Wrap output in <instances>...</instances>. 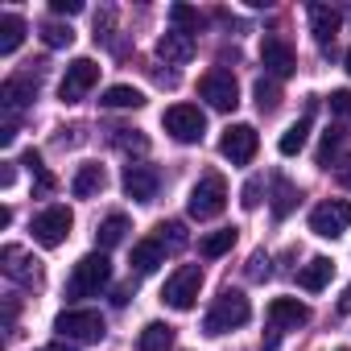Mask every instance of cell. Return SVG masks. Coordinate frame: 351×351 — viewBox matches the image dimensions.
<instances>
[{
  "mask_svg": "<svg viewBox=\"0 0 351 351\" xmlns=\"http://www.w3.org/2000/svg\"><path fill=\"white\" fill-rule=\"evenodd\" d=\"M108 281H112V261L104 252H87V256H79V265L66 277V298H91Z\"/></svg>",
  "mask_w": 351,
  "mask_h": 351,
  "instance_id": "cell-1",
  "label": "cell"
},
{
  "mask_svg": "<svg viewBox=\"0 0 351 351\" xmlns=\"http://www.w3.org/2000/svg\"><path fill=\"white\" fill-rule=\"evenodd\" d=\"M252 318V306H248V298L240 293V289H223L219 298H215V306L207 310V318H203V330L207 335H228L232 326H244Z\"/></svg>",
  "mask_w": 351,
  "mask_h": 351,
  "instance_id": "cell-2",
  "label": "cell"
},
{
  "mask_svg": "<svg viewBox=\"0 0 351 351\" xmlns=\"http://www.w3.org/2000/svg\"><path fill=\"white\" fill-rule=\"evenodd\" d=\"M223 207H228L223 173H203V178L195 182V191H191V199H186V211L195 219H215V215H223Z\"/></svg>",
  "mask_w": 351,
  "mask_h": 351,
  "instance_id": "cell-3",
  "label": "cell"
},
{
  "mask_svg": "<svg viewBox=\"0 0 351 351\" xmlns=\"http://www.w3.org/2000/svg\"><path fill=\"white\" fill-rule=\"evenodd\" d=\"M161 124H165V132L178 141V145H199L203 132H207V116L195 104H173V108H165Z\"/></svg>",
  "mask_w": 351,
  "mask_h": 351,
  "instance_id": "cell-4",
  "label": "cell"
},
{
  "mask_svg": "<svg viewBox=\"0 0 351 351\" xmlns=\"http://www.w3.org/2000/svg\"><path fill=\"white\" fill-rule=\"evenodd\" d=\"M199 289H203V269L199 265H182V269H173L165 289H161V302L173 306V310H191L199 302Z\"/></svg>",
  "mask_w": 351,
  "mask_h": 351,
  "instance_id": "cell-5",
  "label": "cell"
},
{
  "mask_svg": "<svg viewBox=\"0 0 351 351\" xmlns=\"http://www.w3.org/2000/svg\"><path fill=\"white\" fill-rule=\"evenodd\" d=\"M54 330L75 343H95V339H104V318H99V310H62L54 318Z\"/></svg>",
  "mask_w": 351,
  "mask_h": 351,
  "instance_id": "cell-6",
  "label": "cell"
},
{
  "mask_svg": "<svg viewBox=\"0 0 351 351\" xmlns=\"http://www.w3.org/2000/svg\"><path fill=\"white\" fill-rule=\"evenodd\" d=\"M347 228H351V203H343V199H326L310 211V232L322 236V240H335Z\"/></svg>",
  "mask_w": 351,
  "mask_h": 351,
  "instance_id": "cell-7",
  "label": "cell"
},
{
  "mask_svg": "<svg viewBox=\"0 0 351 351\" xmlns=\"http://www.w3.org/2000/svg\"><path fill=\"white\" fill-rule=\"evenodd\" d=\"M95 83H99V62L95 58H75L66 66L62 83H58V95H62V104H79Z\"/></svg>",
  "mask_w": 351,
  "mask_h": 351,
  "instance_id": "cell-8",
  "label": "cell"
},
{
  "mask_svg": "<svg viewBox=\"0 0 351 351\" xmlns=\"http://www.w3.org/2000/svg\"><path fill=\"white\" fill-rule=\"evenodd\" d=\"M199 95H203L215 112H232V108L240 104V87H236L232 71H207V75L199 79Z\"/></svg>",
  "mask_w": 351,
  "mask_h": 351,
  "instance_id": "cell-9",
  "label": "cell"
},
{
  "mask_svg": "<svg viewBox=\"0 0 351 351\" xmlns=\"http://www.w3.org/2000/svg\"><path fill=\"white\" fill-rule=\"evenodd\" d=\"M71 228H75V215L66 211V207H46L38 219H34V240L42 244V248H58L66 236H71Z\"/></svg>",
  "mask_w": 351,
  "mask_h": 351,
  "instance_id": "cell-10",
  "label": "cell"
},
{
  "mask_svg": "<svg viewBox=\"0 0 351 351\" xmlns=\"http://www.w3.org/2000/svg\"><path fill=\"white\" fill-rule=\"evenodd\" d=\"M120 186H124V195H128V199H136V203H153V199H157V191H161V173H157V165L132 161V165H124Z\"/></svg>",
  "mask_w": 351,
  "mask_h": 351,
  "instance_id": "cell-11",
  "label": "cell"
},
{
  "mask_svg": "<svg viewBox=\"0 0 351 351\" xmlns=\"http://www.w3.org/2000/svg\"><path fill=\"white\" fill-rule=\"evenodd\" d=\"M261 62H265V71H269L273 79H289V75L298 71L293 46H289L285 38H277V34H265V38H261Z\"/></svg>",
  "mask_w": 351,
  "mask_h": 351,
  "instance_id": "cell-12",
  "label": "cell"
},
{
  "mask_svg": "<svg viewBox=\"0 0 351 351\" xmlns=\"http://www.w3.org/2000/svg\"><path fill=\"white\" fill-rule=\"evenodd\" d=\"M256 145H261V136H256L252 124H232V128L219 136V153H223L232 165H248V161L256 157Z\"/></svg>",
  "mask_w": 351,
  "mask_h": 351,
  "instance_id": "cell-13",
  "label": "cell"
},
{
  "mask_svg": "<svg viewBox=\"0 0 351 351\" xmlns=\"http://www.w3.org/2000/svg\"><path fill=\"white\" fill-rule=\"evenodd\" d=\"M0 269H5V277L17 281V285H38V281H42L38 261H34L25 248H17V244H5V248H0Z\"/></svg>",
  "mask_w": 351,
  "mask_h": 351,
  "instance_id": "cell-14",
  "label": "cell"
},
{
  "mask_svg": "<svg viewBox=\"0 0 351 351\" xmlns=\"http://www.w3.org/2000/svg\"><path fill=\"white\" fill-rule=\"evenodd\" d=\"M302 322H310V310L298 298H273L269 302V326L273 330H298Z\"/></svg>",
  "mask_w": 351,
  "mask_h": 351,
  "instance_id": "cell-15",
  "label": "cell"
},
{
  "mask_svg": "<svg viewBox=\"0 0 351 351\" xmlns=\"http://www.w3.org/2000/svg\"><path fill=\"white\" fill-rule=\"evenodd\" d=\"M157 58H165L169 66H186L195 58V38L182 34V29H169L157 38Z\"/></svg>",
  "mask_w": 351,
  "mask_h": 351,
  "instance_id": "cell-16",
  "label": "cell"
},
{
  "mask_svg": "<svg viewBox=\"0 0 351 351\" xmlns=\"http://www.w3.org/2000/svg\"><path fill=\"white\" fill-rule=\"evenodd\" d=\"M310 34L314 42L326 50L335 46V34H339V9L335 5H310Z\"/></svg>",
  "mask_w": 351,
  "mask_h": 351,
  "instance_id": "cell-17",
  "label": "cell"
},
{
  "mask_svg": "<svg viewBox=\"0 0 351 351\" xmlns=\"http://www.w3.org/2000/svg\"><path fill=\"white\" fill-rule=\"evenodd\" d=\"M38 95V83L34 79H5V87H0V104H5L9 116H17L21 108H29Z\"/></svg>",
  "mask_w": 351,
  "mask_h": 351,
  "instance_id": "cell-18",
  "label": "cell"
},
{
  "mask_svg": "<svg viewBox=\"0 0 351 351\" xmlns=\"http://www.w3.org/2000/svg\"><path fill=\"white\" fill-rule=\"evenodd\" d=\"M330 277H335V265H330L326 256H314L310 265H302V269H298V285H302L306 293L326 289V285H330Z\"/></svg>",
  "mask_w": 351,
  "mask_h": 351,
  "instance_id": "cell-19",
  "label": "cell"
},
{
  "mask_svg": "<svg viewBox=\"0 0 351 351\" xmlns=\"http://www.w3.org/2000/svg\"><path fill=\"white\" fill-rule=\"evenodd\" d=\"M99 108H112V112H124V108H145V91L141 87H128V83H116L99 95Z\"/></svg>",
  "mask_w": 351,
  "mask_h": 351,
  "instance_id": "cell-20",
  "label": "cell"
},
{
  "mask_svg": "<svg viewBox=\"0 0 351 351\" xmlns=\"http://www.w3.org/2000/svg\"><path fill=\"white\" fill-rule=\"evenodd\" d=\"M104 169L99 165H79V173H75V178H71V195L75 199H95L99 191H104Z\"/></svg>",
  "mask_w": 351,
  "mask_h": 351,
  "instance_id": "cell-21",
  "label": "cell"
},
{
  "mask_svg": "<svg viewBox=\"0 0 351 351\" xmlns=\"http://www.w3.org/2000/svg\"><path fill=\"white\" fill-rule=\"evenodd\" d=\"M165 261V244L161 240H141L136 248H132V269L145 277V273H157V265Z\"/></svg>",
  "mask_w": 351,
  "mask_h": 351,
  "instance_id": "cell-22",
  "label": "cell"
},
{
  "mask_svg": "<svg viewBox=\"0 0 351 351\" xmlns=\"http://www.w3.org/2000/svg\"><path fill=\"white\" fill-rule=\"evenodd\" d=\"M25 42V21L17 13L0 17V54H17V46Z\"/></svg>",
  "mask_w": 351,
  "mask_h": 351,
  "instance_id": "cell-23",
  "label": "cell"
},
{
  "mask_svg": "<svg viewBox=\"0 0 351 351\" xmlns=\"http://www.w3.org/2000/svg\"><path fill=\"white\" fill-rule=\"evenodd\" d=\"M293 207H298V186L277 173V178H273V219H285Z\"/></svg>",
  "mask_w": 351,
  "mask_h": 351,
  "instance_id": "cell-24",
  "label": "cell"
},
{
  "mask_svg": "<svg viewBox=\"0 0 351 351\" xmlns=\"http://www.w3.org/2000/svg\"><path fill=\"white\" fill-rule=\"evenodd\" d=\"M136 347H141V351H169V347H173V326H165V322H149V326L141 330Z\"/></svg>",
  "mask_w": 351,
  "mask_h": 351,
  "instance_id": "cell-25",
  "label": "cell"
},
{
  "mask_svg": "<svg viewBox=\"0 0 351 351\" xmlns=\"http://www.w3.org/2000/svg\"><path fill=\"white\" fill-rule=\"evenodd\" d=\"M236 228H219V232H211V236H203L199 240V252L207 256V261H215V256H223V252H232V244H236Z\"/></svg>",
  "mask_w": 351,
  "mask_h": 351,
  "instance_id": "cell-26",
  "label": "cell"
},
{
  "mask_svg": "<svg viewBox=\"0 0 351 351\" xmlns=\"http://www.w3.org/2000/svg\"><path fill=\"white\" fill-rule=\"evenodd\" d=\"M124 232H128V219H124V215H108V219L95 228V244L108 252V248H116V244L124 240Z\"/></svg>",
  "mask_w": 351,
  "mask_h": 351,
  "instance_id": "cell-27",
  "label": "cell"
},
{
  "mask_svg": "<svg viewBox=\"0 0 351 351\" xmlns=\"http://www.w3.org/2000/svg\"><path fill=\"white\" fill-rule=\"evenodd\" d=\"M252 99H256V108L269 116V112H277L281 108V87H277V79H256L252 83Z\"/></svg>",
  "mask_w": 351,
  "mask_h": 351,
  "instance_id": "cell-28",
  "label": "cell"
},
{
  "mask_svg": "<svg viewBox=\"0 0 351 351\" xmlns=\"http://www.w3.org/2000/svg\"><path fill=\"white\" fill-rule=\"evenodd\" d=\"M306 136H310V116H302L298 124H289V128L281 132V141H277V149H281L285 157H293V153H302V145H306Z\"/></svg>",
  "mask_w": 351,
  "mask_h": 351,
  "instance_id": "cell-29",
  "label": "cell"
},
{
  "mask_svg": "<svg viewBox=\"0 0 351 351\" xmlns=\"http://www.w3.org/2000/svg\"><path fill=\"white\" fill-rule=\"evenodd\" d=\"M38 34H42V42H46L50 50H66V46L75 42V29H71V25H62V21H42V25H38Z\"/></svg>",
  "mask_w": 351,
  "mask_h": 351,
  "instance_id": "cell-30",
  "label": "cell"
},
{
  "mask_svg": "<svg viewBox=\"0 0 351 351\" xmlns=\"http://www.w3.org/2000/svg\"><path fill=\"white\" fill-rule=\"evenodd\" d=\"M169 21H173V29H182V34H199V25H203V17H199V9H191V5H169Z\"/></svg>",
  "mask_w": 351,
  "mask_h": 351,
  "instance_id": "cell-31",
  "label": "cell"
},
{
  "mask_svg": "<svg viewBox=\"0 0 351 351\" xmlns=\"http://www.w3.org/2000/svg\"><path fill=\"white\" fill-rule=\"evenodd\" d=\"M339 145H343V128H326L322 132V145H318V165L322 169H330V157L339 153Z\"/></svg>",
  "mask_w": 351,
  "mask_h": 351,
  "instance_id": "cell-32",
  "label": "cell"
},
{
  "mask_svg": "<svg viewBox=\"0 0 351 351\" xmlns=\"http://www.w3.org/2000/svg\"><path fill=\"white\" fill-rule=\"evenodd\" d=\"M120 149H136V153H145L149 149V136L145 132H136V128H116V136H112Z\"/></svg>",
  "mask_w": 351,
  "mask_h": 351,
  "instance_id": "cell-33",
  "label": "cell"
},
{
  "mask_svg": "<svg viewBox=\"0 0 351 351\" xmlns=\"http://www.w3.org/2000/svg\"><path fill=\"white\" fill-rule=\"evenodd\" d=\"M157 232H161L157 240H161V244H169V248H182V244H186V228H182V223H161Z\"/></svg>",
  "mask_w": 351,
  "mask_h": 351,
  "instance_id": "cell-34",
  "label": "cell"
},
{
  "mask_svg": "<svg viewBox=\"0 0 351 351\" xmlns=\"http://www.w3.org/2000/svg\"><path fill=\"white\" fill-rule=\"evenodd\" d=\"M261 191H265V182H261V178H248V182H244V191H240L244 211H256V207H261Z\"/></svg>",
  "mask_w": 351,
  "mask_h": 351,
  "instance_id": "cell-35",
  "label": "cell"
},
{
  "mask_svg": "<svg viewBox=\"0 0 351 351\" xmlns=\"http://www.w3.org/2000/svg\"><path fill=\"white\" fill-rule=\"evenodd\" d=\"M248 277H252V281L269 277V256H265V252H252V256H248Z\"/></svg>",
  "mask_w": 351,
  "mask_h": 351,
  "instance_id": "cell-36",
  "label": "cell"
},
{
  "mask_svg": "<svg viewBox=\"0 0 351 351\" xmlns=\"http://www.w3.org/2000/svg\"><path fill=\"white\" fill-rule=\"evenodd\" d=\"M326 104H330V112H335V116H351V91H330V99H326Z\"/></svg>",
  "mask_w": 351,
  "mask_h": 351,
  "instance_id": "cell-37",
  "label": "cell"
},
{
  "mask_svg": "<svg viewBox=\"0 0 351 351\" xmlns=\"http://www.w3.org/2000/svg\"><path fill=\"white\" fill-rule=\"evenodd\" d=\"M50 9L58 17H75V13H83V0H50Z\"/></svg>",
  "mask_w": 351,
  "mask_h": 351,
  "instance_id": "cell-38",
  "label": "cell"
},
{
  "mask_svg": "<svg viewBox=\"0 0 351 351\" xmlns=\"http://www.w3.org/2000/svg\"><path fill=\"white\" fill-rule=\"evenodd\" d=\"M335 178H339L343 191H351V157H343V161L335 165Z\"/></svg>",
  "mask_w": 351,
  "mask_h": 351,
  "instance_id": "cell-39",
  "label": "cell"
},
{
  "mask_svg": "<svg viewBox=\"0 0 351 351\" xmlns=\"http://www.w3.org/2000/svg\"><path fill=\"white\" fill-rule=\"evenodd\" d=\"M13 141H17V116H9L0 124V145H13Z\"/></svg>",
  "mask_w": 351,
  "mask_h": 351,
  "instance_id": "cell-40",
  "label": "cell"
},
{
  "mask_svg": "<svg viewBox=\"0 0 351 351\" xmlns=\"http://www.w3.org/2000/svg\"><path fill=\"white\" fill-rule=\"evenodd\" d=\"M21 165H29L34 173H42V169H46V165H42V153H38V149H25V153H21Z\"/></svg>",
  "mask_w": 351,
  "mask_h": 351,
  "instance_id": "cell-41",
  "label": "cell"
},
{
  "mask_svg": "<svg viewBox=\"0 0 351 351\" xmlns=\"http://www.w3.org/2000/svg\"><path fill=\"white\" fill-rule=\"evenodd\" d=\"M50 191H54V173L42 169V173H38V195H50Z\"/></svg>",
  "mask_w": 351,
  "mask_h": 351,
  "instance_id": "cell-42",
  "label": "cell"
},
{
  "mask_svg": "<svg viewBox=\"0 0 351 351\" xmlns=\"http://www.w3.org/2000/svg\"><path fill=\"white\" fill-rule=\"evenodd\" d=\"M13 178H17V169H13V161H5V169H0V186H13Z\"/></svg>",
  "mask_w": 351,
  "mask_h": 351,
  "instance_id": "cell-43",
  "label": "cell"
},
{
  "mask_svg": "<svg viewBox=\"0 0 351 351\" xmlns=\"http://www.w3.org/2000/svg\"><path fill=\"white\" fill-rule=\"evenodd\" d=\"M339 310H343V314H351V285H347V293L339 298Z\"/></svg>",
  "mask_w": 351,
  "mask_h": 351,
  "instance_id": "cell-44",
  "label": "cell"
},
{
  "mask_svg": "<svg viewBox=\"0 0 351 351\" xmlns=\"http://www.w3.org/2000/svg\"><path fill=\"white\" fill-rule=\"evenodd\" d=\"M38 351H75L71 343H50V347H38Z\"/></svg>",
  "mask_w": 351,
  "mask_h": 351,
  "instance_id": "cell-45",
  "label": "cell"
},
{
  "mask_svg": "<svg viewBox=\"0 0 351 351\" xmlns=\"http://www.w3.org/2000/svg\"><path fill=\"white\" fill-rule=\"evenodd\" d=\"M343 62H347V75H351V50H347V58H343Z\"/></svg>",
  "mask_w": 351,
  "mask_h": 351,
  "instance_id": "cell-46",
  "label": "cell"
},
{
  "mask_svg": "<svg viewBox=\"0 0 351 351\" xmlns=\"http://www.w3.org/2000/svg\"><path fill=\"white\" fill-rule=\"evenodd\" d=\"M339 351H351V347H339Z\"/></svg>",
  "mask_w": 351,
  "mask_h": 351,
  "instance_id": "cell-47",
  "label": "cell"
}]
</instances>
